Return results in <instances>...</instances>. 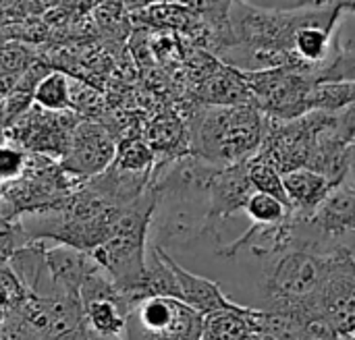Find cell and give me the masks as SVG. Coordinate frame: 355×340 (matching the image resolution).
Listing matches in <instances>:
<instances>
[{"label": "cell", "mask_w": 355, "mask_h": 340, "mask_svg": "<svg viewBox=\"0 0 355 340\" xmlns=\"http://www.w3.org/2000/svg\"><path fill=\"white\" fill-rule=\"evenodd\" d=\"M204 316L171 297H144L127 314L123 340H202Z\"/></svg>", "instance_id": "3"}, {"label": "cell", "mask_w": 355, "mask_h": 340, "mask_svg": "<svg viewBox=\"0 0 355 340\" xmlns=\"http://www.w3.org/2000/svg\"><path fill=\"white\" fill-rule=\"evenodd\" d=\"M112 166H116L119 170L129 172V175L152 177V172H154V150L148 145V141L127 139L119 145Z\"/></svg>", "instance_id": "18"}, {"label": "cell", "mask_w": 355, "mask_h": 340, "mask_svg": "<svg viewBox=\"0 0 355 340\" xmlns=\"http://www.w3.org/2000/svg\"><path fill=\"white\" fill-rule=\"evenodd\" d=\"M202 102L206 106H243L254 104V98L241 71L223 64L204 79Z\"/></svg>", "instance_id": "12"}, {"label": "cell", "mask_w": 355, "mask_h": 340, "mask_svg": "<svg viewBox=\"0 0 355 340\" xmlns=\"http://www.w3.org/2000/svg\"><path fill=\"white\" fill-rule=\"evenodd\" d=\"M25 154L15 147L0 145V185L6 181H15L25 170Z\"/></svg>", "instance_id": "20"}, {"label": "cell", "mask_w": 355, "mask_h": 340, "mask_svg": "<svg viewBox=\"0 0 355 340\" xmlns=\"http://www.w3.org/2000/svg\"><path fill=\"white\" fill-rule=\"evenodd\" d=\"M254 187L248 179L245 162L218 168L208 187V210L204 218V231L202 235H212L218 239L220 226L239 210H245V204L254 195Z\"/></svg>", "instance_id": "7"}, {"label": "cell", "mask_w": 355, "mask_h": 340, "mask_svg": "<svg viewBox=\"0 0 355 340\" xmlns=\"http://www.w3.org/2000/svg\"><path fill=\"white\" fill-rule=\"evenodd\" d=\"M116 150L119 147L114 137L102 125L81 120L71 135V143L60 162V168L64 175L89 181L112 166Z\"/></svg>", "instance_id": "6"}, {"label": "cell", "mask_w": 355, "mask_h": 340, "mask_svg": "<svg viewBox=\"0 0 355 340\" xmlns=\"http://www.w3.org/2000/svg\"><path fill=\"white\" fill-rule=\"evenodd\" d=\"M168 266L177 276V285H179V299L189 305L191 310H196L202 316L220 312V310H231L237 303L229 301L225 297V293L220 291L218 283L208 280L204 276H198L189 270H185L177 260L171 258L168 253Z\"/></svg>", "instance_id": "11"}, {"label": "cell", "mask_w": 355, "mask_h": 340, "mask_svg": "<svg viewBox=\"0 0 355 340\" xmlns=\"http://www.w3.org/2000/svg\"><path fill=\"white\" fill-rule=\"evenodd\" d=\"M283 187L287 204L291 208V216L300 220L312 218L314 212L329 197V193L335 189L327 177L310 168H300L283 175Z\"/></svg>", "instance_id": "9"}, {"label": "cell", "mask_w": 355, "mask_h": 340, "mask_svg": "<svg viewBox=\"0 0 355 340\" xmlns=\"http://www.w3.org/2000/svg\"><path fill=\"white\" fill-rule=\"evenodd\" d=\"M187 129L179 118H160L148 131V145L156 152H173L185 141Z\"/></svg>", "instance_id": "19"}, {"label": "cell", "mask_w": 355, "mask_h": 340, "mask_svg": "<svg viewBox=\"0 0 355 340\" xmlns=\"http://www.w3.org/2000/svg\"><path fill=\"white\" fill-rule=\"evenodd\" d=\"M347 154H349V172H347L343 183H349L355 187V141L347 147Z\"/></svg>", "instance_id": "21"}, {"label": "cell", "mask_w": 355, "mask_h": 340, "mask_svg": "<svg viewBox=\"0 0 355 340\" xmlns=\"http://www.w3.org/2000/svg\"><path fill=\"white\" fill-rule=\"evenodd\" d=\"M252 307L235 305L231 310H220L204 316L202 340H252Z\"/></svg>", "instance_id": "13"}, {"label": "cell", "mask_w": 355, "mask_h": 340, "mask_svg": "<svg viewBox=\"0 0 355 340\" xmlns=\"http://www.w3.org/2000/svg\"><path fill=\"white\" fill-rule=\"evenodd\" d=\"M33 102L48 112H64L71 108V83L60 71L48 73L33 91Z\"/></svg>", "instance_id": "16"}, {"label": "cell", "mask_w": 355, "mask_h": 340, "mask_svg": "<svg viewBox=\"0 0 355 340\" xmlns=\"http://www.w3.org/2000/svg\"><path fill=\"white\" fill-rule=\"evenodd\" d=\"M243 212L248 214L254 226H279L291 218L289 204L266 193H254L245 204Z\"/></svg>", "instance_id": "17"}, {"label": "cell", "mask_w": 355, "mask_h": 340, "mask_svg": "<svg viewBox=\"0 0 355 340\" xmlns=\"http://www.w3.org/2000/svg\"><path fill=\"white\" fill-rule=\"evenodd\" d=\"M254 104L275 120H295L310 112V98L318 85L310 73L293 69H268L243 73Z\"/></svg>", "instance_id": "4"}, {"label": "cell", "mask_w": 355, "mask_h": 340, "mask_svg": "<svg viewBox=\"0 0 355 340\" xmlns=\"http://www.w3.org/2000/svg\"><path fill=\"white\" fill-rule=\"evenodd\" d=\"M337 243H295L266 258L262 293L266 312L289 316L302 324L320 320V297L327 278L329 251Z\"/></svg>", "instance_id": "1"}, {"label": "cell", "mask_w": 355, "mask_h": 340, "mask_svg": "<svg viewBox=\"0 0 355 340\" xmlns=\"http://www.w3.org/2000/svg\"><path fill=\"white\" fill-rule=\"evenodd\" d=\"M83 307V326L87 332L104 339H123L129 307L119 301H92Z\"/></svg>", "instance_id": "14"}, {"label": "cell", "mask_w": 355, "mask_h": 340, "mask_svg": "<svg viewBox=\"0 0 355 340\" xmlns=\"http://www.w3.org/2000/svg\"><path fill=\"white\" fill-rule=\"evenodd\" d=\"M266 114L256 104L206 106L189 123V154L214 168L254 158L264 143Z\"/></svg>", "instance_id": "2"}, {"label": "cell", "mask_w": 355, "mask_h": 340, "mask_svg": "<svg viewBox=\"0 0 355 340\" xmlns=\"http://www.w3.org/2000/svg\"><path fill=\"white\" fill-rule=\"evenodd\" d=\"M44 262L56 293L73 299H79V289L83 285V278L96 266L87 253L60 243L44 249Z\"/></svg>", "instance_id": "8"}, {"label": "cell", "mask_w": 355, "mask_h": 340, "mask_svg": "<svg viewBox=\"0 0 355 340\" xmlns=\"http://www.w3.org/2000/svg\"><path fill=\"white\" fill-rule=\"evenodd\" d=\"M312 229L324 239L335 241L337 237L355 231V187L349 183H341L335 187L322 206L308 218Z\"/></svg>", "instance_id": "10"}, {"label": "cell", "mask_w": 355, "mask_h": 340, "mask_svg": "<svg viewBox=\"0 0 355 340\" xmlns=\"http://www.w3.org/2000/svg\"><path fill=\"white\" fill-rule=\"evenodd\" d=\"M245 168H248V179L256 193H266V195L287 202L285 187H283V175L277 168L275 160L266 152L260 150L254 158H250L245 162Z\"/></svg>", "instance_id": "15"}, {"label": "cell", "mask_w": 355, "mask_h": 340, "mask_svg": "<svg viewBox=\"0 0 355 340\" xmlns=\"http://www.w3.org/2000/svg\"><path fill=\"white\" fill-rule=\"evenodd\" d=\"M320 320L343 339L355 337V258L339 243L329 251Z\"/></svg>", "instance_id": "5"}]
</instances>
